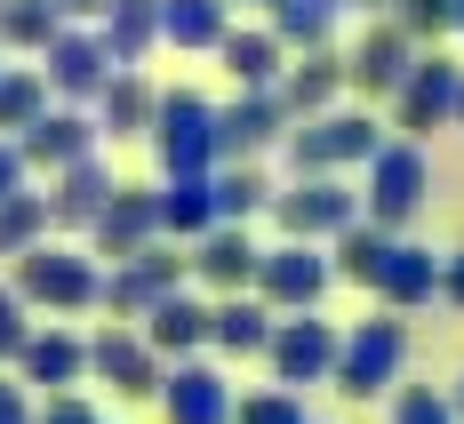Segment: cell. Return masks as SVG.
Instances as JSON below:
<instances>
[{
  "label": "cell",
  "instance_id": "d4e9b609",
  "mask_svg": "<svg viewBox=\"0 0 464 424\" xmlns=\"http://www.w3.org/2000/svg\"><path fill=\"white\" fill-rule=\"evenodd\" d=\"M217 344L256 352V344H273V329H265V313H256V304H225V313H217Z\"/></svg>",
  "mask_w": 464,
  "mask_h": 424
},
{
  "label": "cell",
  "instance_id": "f35d334b",
  "mask_svg": "<svg viewBox=\"0 0 464 424\" xmlns=\"http://www.w3.org/2000/svg\"><path fill=\"white\" fill-rule=\"evenodd\" d=\"M0 200H16V152L0 144Z\"/></svg>",
  "mask_w": 464,
  "mask_h": 424
},
{
  "label": "cell",
  "instance_id": "4fadbf2b",
  "mask_svg": "<svg viewBox=\"0 0 464 424\" xmlns=\"http://www.w3.org/2000/svg\"><path fill=\"white\" fill-rule=\"evenodd\" d=\"M200 336H217V313H200V304H185V296H169V304L152 313V344H169V352H185V344H200Z\"/></svg>",
  "mask_w": 464,
  "mask_h": 424
},
{
  "label": "cell",
  "instance_id": "4316f807",
  "mask_svg": "<svg viewBox=\"0 0 464 424\" xmlns=\"http://www.w3.org/2000/svg\"><path fill=\"white\" fill-rule=\"evenodd\" d=\"M225 56H232V72H240V81H273V41H265V33L225 41Z\"/></svg>",
  "mask_w": 464,
  "mask_h": 424
},
{
  "label": "cell",
  "instance_id": "d6a6232c",
  "mask_svg": "<svg viewBox=\"0 0 464 424\" xmlns=\"http://www.w3.org/2000/svg\"><path fill=\"white\" fill-rule=\"evenodd\" d=\"M104 112H112L121 129H137V120H144V89H137V81H121V89H104Z\"/></svg>",
  "mask_w": 464,
  "mask_h": 424
},
{
  "label": "cell",
  "instance_id": "cb8c5ba5",
  "mask_svg": "<svg viewBox=\"0 0 464 424\" xmlns=\"http://www.w3.org/2000/svg\"><path fill=\"white\" fill-rule=\"evenodd\" d=\"M384 265H392L384 233H344V281H384Z\"/></svg>",
  "mask_w": 464,
  "mask_h": 424
},
{
  "label": "cell",
  "instance_id": "74e56055",
  "mask_svg": "<svg viewBox=\"0 0 464 424\" xmlns=\"http://www.w3.org/2000/svg\"><path fill=\"white\" fill-rule=\"evenodd\" d=\"M41 424H89V409H81V400H56V409H48Z\"/></svg>",
  "mask_w": 464,
  "mask_h": 424
},
{
  "label": "cell",
  "instance_id": "5b68a950",
  "mask_svg": "<svg viewBox=\"0 0 464 424\" xmlns=\"http://www.w3.org/2000/svg\"><path fill=\"white\" fill-rule=\"evenodd\" d=\"M336 352H344V344H336V336H328L321 321H288V329L273 336V361H280V377H288V384L321 377V369L336 361Z\"/></svg>",
  "mask_w": 464,
  "mask_h": 424
},
{
  "label": "cell",
  "instance_id": "8fae6325",
  "mask_svg": "<svg viewBox=\"0 0 464 424\" xmlns=\"http://www.w3.org/2000/svg\"><path fill=\"white\" fill-rule=\"evenodd\" d=\"M449 104H464V96H457V72H449L440 56H432V64H417V81H409V104H401V112H409V129H432Z\"/></svg>",
  "mask_w": 464,
  "mask_h": 424
},
{
  "label": "cell",
  "instance_id": "6da1fadb",
  "mask_svg": "<svg viewBox=\"0 0 464 424\" xmlns=\"http://www.w3.org/2000/svg\"><path fill=\"white\" fill-rule=\"evenodd\" d=\"M392 369H401V329H392V321H369L361 336H344V352H336V377H344V392H353V400L384 392V384H392Z\"/></svg>",
  "mask_w": 464,
  "mask_h": 424
},
{
  "label": "cell",
  "instance_id": "836d02e7",
  "mask_svg": "<svg viewBox=\"0 0 464 424\" xmlns=\"http://www.w3.org/2000/svg\"><path fill=\"white\" fill-rule=\"evenodd\" d=\"M401 424H449V400H432V392H401Z\"/></svg>",
  "mask_w": 464,
  "mask_h": 424
},
{
  "label": "cell",
  "instance_id": "9a60e30c",
  "mask_svg": "<svg viewBox=\"0 0 464 424\" xmlns=\"http://www.w3.org/2000/svg\"><path fill=\"white\" fill-rule=\"evenodd\" d=\"M169 41H185V48H208L217 33H225V16H217V0H169Z\"/></svg>",
  "mask_w": 464,
  "mask_h": 424
},
{
  "label": "cell",
  "instance_id": "f1b7e54d",
  "mask_svg": "<svg viewBox=\"0 0 464 424\" xmlns=\"http://www.w3.org/2000/svg\"><path fill=\"white\" fill-rule=\"evenodd\" d=\"M409 24H417V33H440V24H464V0H409Z\"/></svg>",
  "mask_w": 464,
  "mask_h": 424
},
{
  "label": "cell",
  "instance_id": "2e32d148",
  "mask_svg": "<svg viewBox=\"0 0 464 424\" xmlns=\"http://www.w3.org/2000/svg\"><path fill=\"white\" fill-rule=\"evenodd\" d=\"M24 369L41 384H72L81 377V344H72V336H33V344H24Z\"/></svg>",
  "mask_w": 464,
  "mask_h": 424
},
{
  "label": "cell",
  "instance_id": "f546056e",
  "mask_svg": "<svg viewBox=\"0 0 464 424\" xmlns=\"http://www.w3.org/2000/svg\"><path fill=\"white\" fill-rule=\"evenodd\" d=\"M96 192H104V177H96V169H72V185H64V200H56V208H64V217H89Z\"/></svg>",
  "mask_w": 464,
  "mask_h": 424
},
{
  "label": "cell",
  "instance_id": "83f0119b",
  "mask_svg": "<svg viewBox=\"0 0 464 424\" xmlns=\"http://www.w3.org/2000/svg\"><path fill=\"white\" fill-rule=\"evenodd\" d=\"M48 208L41 200H0V248H24L33 240V225H41Z\"/></svg>",
  "mask_w": 464,
  "mask_h": 424
},
{
  "label": "cell",
  "instance_id": "e575fe53",
  "mask_svg": "<svg viewBox=\"0 0 464 424\" xmlns=\"http://www.w3.org/2000/svg\"><path fill=\"white\" fill-rule=\"evenodd\" d=\"M256 177H225V185H217V208H240V217H248V208H256Z\"/></svg>",
  "mask_w": 464,
  "mask_h": 424
},
{
  "label": "cell",
  "instance_id": "30bf717a",
  "mask_svg": "<svg viewBox=\"0 0 464 424\" xmlns=\"http://www.w3.org/2000/svg\"><path fill=\"white\" fill-rule=\"evenodd\" d=\"M152 200H137V192H121L112 208H104V225H96V240L112 248V256H144V233H152Z\"/></svg>",
  "mask_w": 464,
  "mask_h": 424
},
{
  "label": "cell",
  "instance_id": "44dd1931",
  "mask_svg": "<svg viewBox=\"0 0 464 424\" xmlns=\"http://www.w3.org/2000/svg\"><path fill=\"white\" fill-rule=\"evenodd\" d=\"M0 33L24 48H48V33H56V8L48 0H16V8H0Z\"/></svg>",
  "mask_w": 464,
  "mask_h": 424
},
{
  "label": "cell",
  "instance_id": "9c48e42d",
  "mask_svg": "<svg viewBox=\"0 0 464 424\" xmlns=\"http://www.w3.org/2000/svg\"><path fill=\"white\" fill-rule=\"evenodd\" d=\"M169 424H225V384L208 369H177L169 384Z\"/></svg>",
  "mask_w": 464,
  "mask_h": 424
},
{
  "label": "cell",
  "instance_id": "b9f144b4",
  "mask_svg": "<svg viewBox=\"0 0 464 424\" xmlns=\"http://www.w3.org/2000/svg\"><path fill=\"white\" fill-rule=\"evenodd\" d=\"M64 8H112V0H64Z\"/></svg>",
  "mask_w": 464,
  "mask_h": 424
},
{
  "label": "cell",
  "instance_id": "ba28073f",
  "mask_svg": "<svg viewBox=\"0 0 464 424\" xmlns=\"http://www.w3.org/2000/svg\"><path fill=\"white\" fill-rule=\"evenodd\" d=\"M344 152H369L376 160V129L369 120H321L313 137H296V169H321V160H344Z\"/></svg>",
  "mask_w": 464,
  "mask_h": 424
},
{
  "label": "cell",
  "instance_id": "603a6c76",
  "mask_svg": "<svg viewBox=\"0 0 464 424\" xmlns=\"http://www.w3.org/2000/svg\"><path fill=\"white\" fill-rule=\"evenodd\" d=\"M144 41H152V0H112V56L129 64Z\"/></svg>",
  "mask_w": 464,
  "mask_h": 424
},
{
  "label": "cell",
  "instance_id": "7c38bea8",
  "mask_svg": "<svg viewBox=\"0 0 464 424\" xmlns=\"http://www.w3.org/2000/svg\"><path fill=\"white\" fill-rule=\"evenodd\" d=\"M384 296H392V304H417V296H432V288H440V265H432V256H424V248H392V265H384Z\"/></svg>",
  "mask_w": 464,
  "mask_h": 424
},
{
  "label": "cell",
  "instance_id": "1f68e13d",
  "mask_svg": "<svg viewBox=\"0 0 464 424\" xmlns=\"http://www.w3.org/2000/svg\"><path fill=\"white\" fill-rule=\"evenodd\" d=\"M41 104V81H0V120H33Z\"/></svg>",
  "mask_w": 464,
  "mask_h": 424
},
{
  "label": "cell",
  "instance_id": "5bb4252c",
  "mask_svg": "<svg viewBox=\"0 0 464 424\" xmlns=\"http://www.w3.org/2000/svg\"><path fill=\"white\" fill-rule=\"evenodd\" d=\"M48 72H56V89H96L104 81V48L96 41H56V56H48Z\"/></svg>",
  "mask_w": 464,
  "mask_h": 424
},
{
  "label": "cell",
  "instance_id": "4dcf8cb0",
  "mask_svg": "<svg viewBox=\"0 0 464 424\" xmlns=\"http://www.w3.org/2000/svg\"><path fill=\"white\" fill-rule=\"evenodd\" d=\"M240 424H304V417H296V400H288V392H265V400H248V409H240Z\"/></svg>",
  "mask_w": 464,
  "mask_h": 424
},
{
  "label": "cell",
  "instance_id": "d6986e66",
  "mask_svg": "<svg viewBox=\"0 0 464 424\" xmlns=\"http://www.w3.org/2000/svg\"><path fill=\"white\" fill-rule=\"evenodd\" d=\"M96 369L121 384V392H144V384H152V369H144V352L129 336H96Z\"/></svg>",
  "mask_w": 464,
  "mask_h": 424
},
{
  "label": "cell",
  "instance_id": "484cf974",
  "mask_svg": "<svg viewBox=\"0 0 464 424\" xmlns=\"http://www.w3.org/2000/svg\"><path fill=\"white\" fill-rule=\"evenodd\" d=\"M81 144H89V129L64 120V112H56V120H33V160H72Z\"/></svg>",
  "mask_w": 464,
  "mask_h": 424
},
{
  "label": "cell",
  "instance_id": "d590c367",
  "mask_svg": "<svg viewBox=\"0 0 464 424\" xmlns=\"http://www.w3.org/2000/svg\"><path fill=\"white\" fill-rule=\"evenodd\" d=\"M328 81H336V72H328V64H313V72H296V89H288V96H296V104H321Z\"/></svg>",
  "mask_w": 464,
  "mask_h": 424
},
{
  "label": "cell",
  "instance_id": "277c9868",
  "mask_svg": "<svg viewBox=\"0 0 464 424\" xmlns=\"http://www.w3.org/2000/svg\"><path fill=\"white\" fill-rule=\"evenodd\" d=\"M16 281H24V296H41V304H89V288H96L89 265H81V256H64V248H33Z\"/></svg>",
  "mask_w": 464,
  "mask_h": 424
},
{
  "label": "cell",
  "instance_id": "ac0fdd59",
  "mask_svg": "<svg viewBox=\"0 0 464 424\" xmlns=\"http://www.w3.org/2000/svg\"><path fill=\"white\" fill-rule=\"evenodd\" d=\"M208 217H217V192L200 185V177H177V192L160 200V225H177V233H200Z\"/></svg>",
  "mask_w": 464,
  "mask_h": 424
},
{
  "label": "cell",
  "instance_id": "52a82bcc",
  "mask_svg": "<svg viewBox=\"0 0 464 424\" xmlns=\"http://www.w3.org/2000/svg\"><path fill=\"white\" fill-rule=\"evenodd\" d=\"M328 281V265L313 256V248H280V256H265V288H273V304H313Z\"/></svg>",
  "mask_w": 464,
  "mask_h": 424
},
{
  "label": "cell",
  "instance_id": "7a4b0ae2",
  "mask_svg": "<svg viewBox=\"0 0 464 424\" xmlns=\"http://www.w3.org/2000/svg\"><path fill=\"white\" fill-rule=\"evenodd\" d=\"M208 152H217V120H208V104H192V96L160 104V160H169L177 177H192Z\"/></svg>",
  "mask_w": 464,
  "mask_h": 424
},
{
  "label": "cell",
  "instance_id": "7402d4cb",
  "mask_svg": "<svg viewBox=\"0 0 464 424\" xmlns=\"http://www.w3.org/2000/svg\"><path fill=\"white\" fill-rule=\"evenodd\" d=\"M273 137V104H232L225 120H217V144H232V152H248V144Z\"/></svg>",
  "mask_w": 464,
  "mask_h": 424
},
{
  "label": "cell",
  "instance_id": "3957f363",
  "mask_svg": "<svg viewBox=\"0 0 464 424\" xmlns=\"http://www.w3.org/2000/svg\"><path fill=\"white\" fill-rule=\"evenodd\" d=\"M417 200H424V152L384 144V152H376V177H369V208L376 217H409Z\"/></svg>",
  "mask_w": 464,
  "mask_h": 424
},
{
  "label": "cell",
  "instance_id": "ffe728a7",
  "mask_svg": "<svg viewBox=\"0 0 464 424\" xmlns=\"http://www.w3.org/2000/svg\"><path fill=\"white\" fill-rule=\"evenodd\" d=\"M200 273H208V281H248V273H256V248H248V240L240 233H217L208 240V248H200Z\"/></svg>",
  "mask_w": 464,
  "mask_h": 424
},
{
  "label": "cell",
  "instance_id": "8992f818",
  "mask_svg": "<svg viewBox=\"0 0 464 424\" xmlns=\"http://www.w3.org/2000/svg\"><path fill=\"white\" fill-rule=\"evenodd\" d=\"M280 225L304 240V233H336V225H353V192H336V185H304V192H288L280 200Z\"/></svg>",
  "mask_w": 464,
  "mask_h": 424
},
{
  "label": "cell",
  "instance_id": "ab89813d",
  "mask_svg": "<svg viewBox=\"0 0 464 424\" xmlns=\"http://www.w3.org/2000/svg\"><path fill=\"white\" fill-rule=\"evenodd\" d=\"M0 424H24V400H16L8 384H0Z\"/></svg>",
  "mask_w": 464,
  "mask_h": 424
},
{
  "label": "cell",
  "instance_id": "8d00e7d4",
  "mask_svg": "<svg viewBox=\"0 0 464 424\" xmlns=\"http://www.w3.org/2000/svg\"><path fill=\"white\" fill-rule=\"evenodd\" d=\"M24 344H33V336L16 329V296H0V352H24Z\"/></svg>",
  "mask_w": 464,
  "mask_h": 424
},
{
  "label": "cell",
  "instance_id": "e0dca14e",
  "mask_svg": "<svg viewBox=\"0 0 464 424\" xmlns=\"http://www.w3.org/2000/svg\"><path fill=\"white\" fill-rule=\"evenodd\" d=\"M409 64H401V33H376V41H361V56H353V81L361 89H392Z\"/></svg>",
  "mask_w": 464,
  "mask_h": 424
},
{
  "label": "cell",
  "instance_id": "60d3db41",
  "mask_svg": "<svg viewBox=\"0 0 464 424\" xmlns=\"http://www.w3.org/2000/svg\"><path fill=\"white\" fill-rule=\"evenodd\" d=\"M449 288H457V296H464V256H457V273H449Z\"/></svg>",
  "mask_w": 464,
  "mask_h": 424
}]
</instances>
